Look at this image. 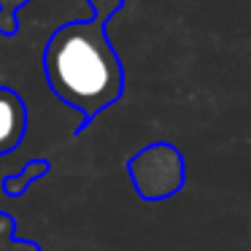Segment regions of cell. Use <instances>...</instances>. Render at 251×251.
I'll use <instances>...</instances> for the list:
<instances>
[{
  "mask_svg": "<svg viewBox=\"0 0 251 251\" xmlns=\"http://www.w3.org/2000/svg\"><path fill=\"white\" fill-rule=\"evenodd\" d=\"M92 17L51 33L44 46V73L51 92L84 116L81 127L114 105L125 92V68L108 41V22L125 0H89Z\"/></svg>",
  "mask_w": 251,
  "mask_h": 251,
  "instance_id": "obj_1",
  "label": "cell"
},
{
  "mask_svg": "<svg viewBox=\"0 0 251 251\" xmlns=\"http://www.w3.org/2000/svg\"><path fill=\"white\" fill-rule=\"evenodd\" d=\"M27 105L11 87H0V157L11 154L27 132Z\"/></svg>",
  "mask_w": 251,
  "mask_h": 251,
  "instance_id": "obj_2",
  "label": "cell"
},
{
  "mask_svg": "<svg viewBox=\"0 0 251 251\" xmlns=\"http://www.w3.org/2000/svg\"><path fill=\"white\" fill-rule=\"evenodd\" d=\"M46 173H49V159H30L17 176L3 181V192H6V197H22L27 192V186H33Z\"/></svg>",
  "mask_w": 251,
  "mask_h": 251,
  "instance_id": "obj_3",
  "label": "cell"
},
{
  "mask_svg": "<svg viewBox=\"0 0 251 251\" xmlns=\"http://www.w3.org/2000/svg\"><path fill=\"white\" fill-rule=\"evenodd\" d=\"M0 251H41L38 243L17 238V222L11 213L0 211Z\"/></svg>",
  "mask_w": 251,
  "mask_h": 251,
  "instance_id": "obj_4",
  "label": "cell"
},
{
  "mask_svg": "<svg viewBox=\"0 0 251 251\" xmlns=\"http://www.w3.org/2000/svg\"><path fill=\"white\" fill-rule=\"evenodd\" d=\"M30 0H0V35L19 33V11Z\"/></svg>",
  "mask_w": 251,
  "mask_h": 251,
  "instance_id": "obj_5",
  "label": "cell"
}]
</instances>
